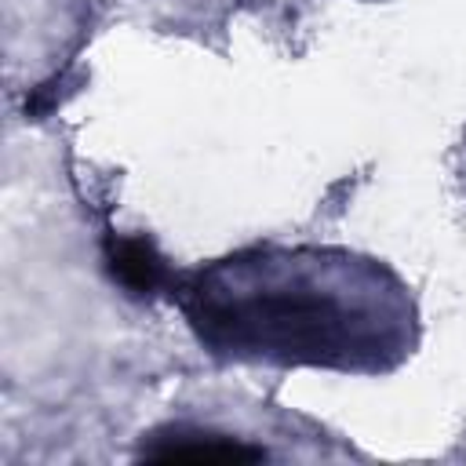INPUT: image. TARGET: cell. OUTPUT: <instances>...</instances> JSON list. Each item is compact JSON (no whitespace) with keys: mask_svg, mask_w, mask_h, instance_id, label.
I'll use <instances>...</instances> for the list:
<instances>
[{"mask_svg":"<svg viewBox=\"0 0 466 466\" xmlns=\"http://www.w3.org/2000/svg\"><path fill=\"white\" fill-rule=\"evenodd\" d=\"M193 335L226 360L390 371L411 353L404 284L339 248H251L193 269L175 288Z\"/></svg>","mask_w":466,"mask_h":466,"instance_id":"obj_1","label":"cell"},{"mask_svg":"<svg viewBox=\"0 0 466 466\" xmlns=\"http://www.w3.org/2000/svg\"><path fill=\"white\" fill-rule=\"evenodd\" d=\"M142 459H218V462H258L266 459V448L244 444L240 437L218 433V430H204V426H189V422H175V426H160L153 433L142 437L138 444Z\"/></svg>","mask_w":466,"mask_h":466,"instance_id":"obj_2","label":"cell"},{"mask_svg":"<svg viewBox=\"0 0 466 466\" xmlns=\"http://www.w3.org/2000/svg\"><path fill=\"white\" fill-rule=\"evenodd\" d=\"M106 269L131 299H153V295L175 288V277H171L164 255L142 233H127V237L109 233L106 237Z\"/></svg>","mask_w":466,"mask_h":466,"instance_id":"obj_3","label":"cell"},{"mask_svg":"<svg viewBox=\"0 0 466 466\" xmlns=\"http://www.w3.org/2000/svg\"><path fill=\"white\" fill-rule=\"evenodd\" d=\"M62 80L55 76V80H47V84H40V87H33L29 91V98H25V116H33V120H40L44 113H51L58 102H62Z\"/></svg>","mask_w":466,"mask_h":466,"instance_id":"obj_4","label":"cell"}]
</instances>
